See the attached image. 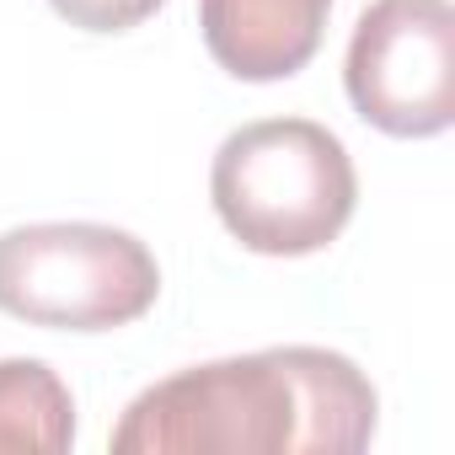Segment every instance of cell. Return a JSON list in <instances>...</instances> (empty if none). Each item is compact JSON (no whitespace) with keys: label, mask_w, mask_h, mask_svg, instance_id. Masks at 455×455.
<instances>
[{"label":"cell","mask_w":455,"mask_h":455,"mask_svg":"<svg viewBox=\"0 0 455 455\" xmlns=\"http://www.w3.org/2000/svg\"><path fill=\"white\" fill-rule=\"evenodd\" d=\"M76 402L44 359H0V450H70Z\"/></svg>","instance_id":"obj_6"},{"label":"cell","mask_w":455,"mask_h":455,"mask_svg":"<svg viewBox=\"0 0 455 455\" xmlns=\"http://www.w3.org/2000/svg\"><path fill=\"white\" fill-rule=\"evenodd\" d=\"M332 0H198L214 65L236 81H290L322 49Z\"/></svg>","instance_id":"obj_5"},{"label":"cell","mask_w":455,"mask_h":455,"mask_svg":"<svg viewBox=\"0 0 455 455\" xmlns=\"http://www.w3.org/2000/svg\"><path fill=\"white\" fill-rule=\"evenodd\" d=\"M161 295L150 247L92 220L17 225L0 236V311L28 327L113 332L140 322Z\"/></svg>","instance_id":"obj_3"},{"label":"cell","mask_w":455,"mask_h":455,"mask_svg":"<svg viewBox=\"0 0 455 455\" xmlns=\"http://www.w3.org/2000/svg\"><path fill=\"white\" fill-rule=\"evenodd\" d=\"M375 439V386L332 348H263L177 370L140 391L113 428L118 455L161 450H327Z\"/></svg>","instance_id":"obj_1"},{"label":"cell","mask_w":455,"mask_h":455,"mask_svg":"<svg viewBox=\"0 0 455 455\" xmlns=\"http://www.w3.org/2000/svg\"><path fill=\"white\" fill-rule=\"evenodd\" d=\"M348 102L391 140H434L455 124V6L450 0H375L354 22Z\"/></svg>","instance_id":"obj_4"},{"label":"cell","mask_w":455,"mask_h":455,"mask_svg":"<svg viewBox=\"0 0 455 455\" xmlns=\"http://www.w3.org/2000/svg\"><path fill=\"white\" fill-rule=\"evenodd\" d=\"M49 6L70 28H86V33H129L140 22H150L166 0H49Z\"/></svg>","instance_id":"obj_7"},{"label":"cell","mask_w":455,"mask_h":455,"mask_svg":"<svg viewBox=\"0 0 455 455\" xmlns=\"http://www.w3.org/2000/svg\"><path fill=\"white\" fill-rule=\"evenodd\" d=\"M209 198L220 225L258 258H311L343 236L359 177L343 140L311 118H263L214 150Z\"/></svg>","instance_id":"obj_2"}]
</instances>
